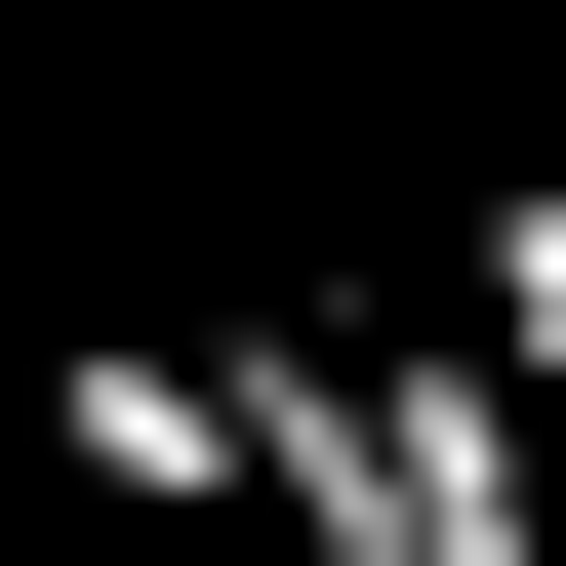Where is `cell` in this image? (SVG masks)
I'll list each match as a JSON object with an SVG mask.
<instances>
[{
	"mask_svg": "<svg viewBox=\"0 0 566 566\" xmlns=\"http://www.w3.org/2000/svg\"><path fill=\"white\" fill-rule=\"evenodd\" d=\"M526 324L485 365H365V324H243V526L283 566H566V446H526Z\"/></svg>",
	"mask_w": 566,
	"mask_h": 566,
	"instance_id": "6da1fadb",
	"label": "cell"
},
{
	"mask_svg": "<svg viewBox=\"0 0 566 566\" xmlns=\"http://www.w3.org/2000/svg\"><path fill=\"white\" fill-rule=\"evenodd\" d=\"M485 324H526V365H566V202H485Z\"/></svg>",
	"mask_w": 566,
	"mask_h": 566,
	"instance_id": "7a4b0ae2",
	"label": "cell"
}]
</instances>
